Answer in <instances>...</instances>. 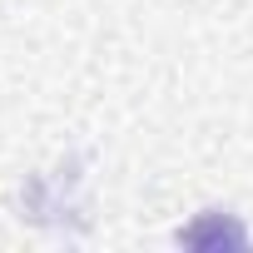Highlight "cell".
I'll return each instance as SVG.
<instances>
[{"label":"cell","mask_w":253,"mask_h":253,"mask_svg":"<svg viewBox=\"0 0 253 253\" xmlns=\"http://www.w3.org/2000/svg\"><path fill=\"white\" fill-rule=\"evenodd\" d=\"M184 243H194V248H204V243H243V228L238 223H218V213L213 218H204V223H194V228H184Z\"/></svg>","instance_id":"1"}]
</instances>
